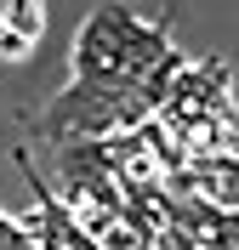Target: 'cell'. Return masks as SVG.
Wrapping results in <instances>:
<instances>
[{
    "mask_svg": "<svg viewBox=\"0 0 239 250\" xmlns=\"http://www.w3.org/2000/svg\"><path fill=\"white\" fill-rule=\"evenodd\" d=\"M137 17L109 0V6H97L74 34V80L86 85H126V34Z\"/></svg>",
    "mask_w": 239,
    "mask_h": 250,
    "instance_id": "obj_2",
    "label": "cell"
},
{
    "mask_svg": "<svg viewBox=\"0 0 239 250\" xmlns=\"http://www.w3.org/2000/svg\"><path fill=\"white\" fill-rule=\"evenodd\" d=\"M194 114H228L234 120V62L228 57H199V62H182L171 80L165 103L154 108L159 125H176V120H194Z\"/></svg>",
    "mask_w": 239,
    "mask_h": 250,
    "instance_id": "obj_3",
    "label": "cell"
},
{
    "mask_svg": "<svg viewBox=\"0 0 239 250\" xmlns=\"http://www.w3.org/2000/svg\"><path fill=\"white\" fill-rule=\"evenodd\" d=\"M143 120H154L148 97L137 85H86V80H68L63 91L46 103L40 114V142H103L120 137V131H137Z\"/></svg>",
    "mask_w": 239,
    "mask_h": 250,
    "instance_id": "obj_1",
    "label": "cell"
},
{
    "mask_svg": "<svg viewBox=\"0 0 239 250\" xmlns=\"http://www.w3.org/2000/svg\"><path fill=\"white\" fill-rule=\"evenodd\" d=\"M46 34V0H0V62H23Z\"/></svg>",
    "mask_w": 239,
    "mask_h": 250,
    "instance_id": "obj_4",
    "label": "cell"
}]
</instances>
